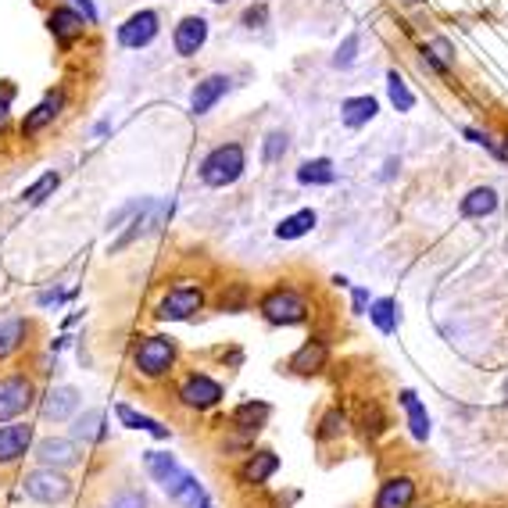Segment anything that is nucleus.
Segmentation results:
<instances>
[{
    "instance_id": "47",
    "label": "nucleus",
    "mask_w": 508,
    "mask_h": 508,
    "mask_svg": "<svg viewBox=\"0 0 508 508\" xmlns=\"http://www.w3.org/2000/svg\"><path fill=\"white\" fill-rule=\"evenodd\" d=\"M498 158H505L508 162V133H505V140H502V147H498Z\"/></svg>"
},
{
    "instance_id": "32",
    "label": "nucleus",
    "mask_w": 508,
    "mask_h": 508,
    "mask_svg": "<svg viewBox=\"0 0 508 508\" xmlns=\"http://www.w3.org/2000/svg\"><path fill=\"white\" fill-rule=\"evenodd\" d=\"M347 426H351L347 412H344L340 405H333V408H326V412H322V419H319V426H315V437L326 444V441L344 437V434H347Z\"/></svg>"
},
{
    "instance_id": "7",
    "label": "nucleus",
    "mask_w": 508,
    "mask_h": 508,
    "mask_svg": "<svg viewBox=\"0 0 508 508\" xmlns=\"http://www.w3.org/2000/svg\"><path fill=\"white\" fill-rule=\"evenodd\" d=\"M176 398H180V405H183L187 412H208V408H215V405L223 401V383L212 380L208 372H190V376L180 383Z\"/></svg>"
},
{
    "instance_id": "46",
    "label": "nucleus",
    "mask_w": 508,
    "mask_h": 508,
    "mask_svg": "<svg viewBox=\"0 0 508 508\" xmlns=\"http://www.w3.org/2000/svg\"><path fill=\"white\" fill-rule=\"evenodd\" d=\"M398 169H401V162H398V158H387V162H383V180H394Z\"/></svg>"
},
{
    "instance_id": "33",
    "label": "nucleus",
    "mask_w": 508,
    "mask_h": 508,
    "mask_svg": "<svg viewBox=\"0 0 508 508\" xmlns=\"http://www.w3.org/2000/svg\"><path fill=\"white\" fill-rule=\"evenodd\" d=\"M387 97H390V104H394L398 111H412V108H416V93L408 90V83H405V75H401L398 68L387 72Z\"/></svg>"
},
{
    "instance_id": "21",
    "label": "nucleus",
    "mask_w": 508,
    "mask_h": 508,
    "mask_svg": "<svg viewBox=\"0 0 508 508\" xmlns=\"http://www.w3.org/2000/svg\"><path fill=\"white\" fill-rule=\"evenodd\" d=\"M276 469H279L276 451H254V455H248V462L241 466V480H244V484H251V487H258V484L272 480V477H276Z\"/></svg>"
},
{
    "instance_id": "20",
    "label": "nucleus",
    "mask_w": 508,
    "mask_h": 508,
    "mask_svg": "<svg viewBox=\"0 0 508 508\" xmlns=\"http://www.w3.org/2000/svg\"><path fill=\"white\" fill-rule=\"evenodd\" d=\"M144 469L151 473V480H154L162 491L183 473V466H180L176 455H169V451H144Z\"/></svg>"
},
{
    "instance_id": "41",
    "label": "nucleus",
    "mask_w": 508,
    "mask_h": 508,
    "mask_svg": "<svg viewBox=\"0 0 508 508\" xmlns=\"http://www.w3.org/2000/svg\"><path fill=\"white\" fill-rule=\"evenodd\" d=\"M144 205H147V197H136V201H129V205H122V208H118V212H115V215L108 219V230H118V226H122V223H126L129 215H136V212H140Z\"/></svg>"
},
{
    "instance_id": "9",
    "label": "nucleus",
    "mask_w": 508,
    "mask_h": 508,
    "mask_svg": "<svg viewBox=\"0 0 508 508\" xmlns=\"http://www.w3.org/2000/svg\"><path fill=\"white\" fill-rule=\"evenodd\" d=\"M86 25H90V22H86L75 7H68V4H57V7L47 14V29H50V36H54V43H57L61 50H72V43L83 39Z\"/></svg>"
},
{
    "instance_id": "15",
    "label": "nucleus",
    "mask_w": 508,
    "mask_h": 508,
    "mask_svg": "<svg viewBox=\"0 0 508 508\" xmlns=\"http://www.w3.org/2000/svg\"><path fill=\"white\" fill-rule=\"evenodd\" d=\"M208 39V22L201 14H187L176 29H172V47L180 57H194Z\"/></svg>"
},
{
    "instance_id": "39",
    "label": "nucleus",
    "mask_w": 508,
    "mask_h": 508,
    "mask_svg": "<svg viewBox=\"0 0 508 508\" xmlns=\"http://www.w3.org/2000/svg\"><path fill=\"white\" fill-rule=\"evenodd\" d=\"M108 508H151V502H147V495H144V491H136V487H126V491L111 495Z\"/></svg>"
},
{
    "instance_id": "49",
    "label": "nucleus",
    "mask_w": 508,
    "mask_h": 508,
    "mask_svg": "<svg viewBox=\"0 0 508 508\" xmlns=\"http://www.w3.org/2000/svg\"><path fill=\"white\" fill-rule=\"evenodd\" d=\"M212 4H226V0H212Z\"/></svg>"
},
{
    "instance_id": "23",
    "label": "nucleus",
    "mask_w": 508,
    "mask_h": 508,
    "mask_svg": "<svg viewBox=\"0 0 508 508\" xmlns=\"http://www.w3.org/2000/svg\"><path fill=\"white\" fill-rule=\"evenodd\" d=\"M272 416V408L265 401H244L237 412H233V426L241 437H258V430L265 426V419Z\"/></svg>"
},
{
    "instance_id": "10",
    "label": "nucleus",
    "mask_w": 508,
    "mask_h": 508,
    "mask_svg": "<svg viewBox=\"0 0 508 508\" xmlns=\"http://www.w3.org/2000/svg\"><path fill=\"white\" fill-rule=\"evenodd\" d=\"M416 498H419L416 477L394 473V477H387V480L380 484V491H376V498H372V508H412Z\"/></svg>"
},
{
    "instance_id": "37",
    "label": "nucleus",
    "mask_w": 508,
    "mask_h": 508,
    "mask_svg": "<svg viewBox=\"0 0 508 508\" xmlns=\"http://www.w3.org/2000/svg\"><path fill=\"white\" fill-rule=\"evenodd\" d=\"M358 47H362L358 32L344 36V43H340V47H337V54H333V68H351V65L358 61Z\"/></svg>"
},
{
    "instance_id": "14",
    "label": "nucleus",
    "mask_w": 508,
    "mask_h": 508,
    "mask_svg": "<svg viewBox=\"0 0 508 508\" xmlns=\"http://www.w3.org/2000/svg\"><path fill=\"white\" fill-rule=\"evenodd\" d=\"M36 459H39V466L68 469L79 462V444H75V437H43L36 444Z\"/></svg>"
},
{
    "instance_id": "45",
    "label": "nucleus",
    "mask_w": 508,
    "mask_h": 508,
    "mask_svg": "<svg viewBox=\"0 0 508 508\" xmlns=\"http://www.w3.org/2000/svg\"><path fill=\"white\" fill-rule=\"evenodd\" d=\"M369 304H372V301H369V290H362V286H358V290H355V315H365V311H369Z\"/></svg>"
},
{
    "instance_id": "26",
    "label": "nucleus",
    "mask_w": 508,
    "mask_h": 508,
    "mask_svg": "<svg viewBox=\"0 0 508 508\" xmlns=\"http://www.w3.org/2000/svg\"><path fill=\"white\" fill-rule=\"evenodd\" d=\"M72 437L83 441V444H101V441L108 437L104 408H90V412H83V416L75 419V426H72Z\"/></svg>"
},
{
    "instance_id": "24",
    "label": "nucleus",
    "mask_w": 508,
    "mask_h": 508,
    "mask_svg": "<svg viewBox=\"0 0 508 508\" xmlns=\"http://www.w3.org/2000/svg\"><path fill=\"white\" fill-rule=\"evenodd\" d=\"M498 212V190L495 187H473L462 197V215L466 219H487Z\"/></svg>"
},
{
    "instance_id": "18",
    "label": "nucleus",
    "mask_w": 508,
    "mask_h": 508,
    "mask_svg": "<svg viewBox=\"0 0 508 508\" xmlns=\"http://www.w3.org/2000/svg\"><path fill=\"white\" fill-rule=\"evenodd\" d=\"M376 115H380V101L369 97V93L340 101V122H344L347 129H362V126H369Z\"/></svg>"
},
{
    "instance_id": "5",
    "label": "nucleus",
    "mask_w": 508,
    "mask_h": 508,
    "mask_svg": "<svg viewBox=\"0 0 508 508\" xmlns=\"http://www.w3.org/2000/svg\"><path fill=\"white\" fill-rule=\"evenodd\" d=\"M22 491L39 502V505H61L68 495H72V480L65 477V469H50V466H39L32 469L25 480H22Z\"/></svg>"
},
{
    "instance_id": "12",
    "label": "nucleus",
    "mask_w": 508,
    "mask_h": 508,
    "mask_svg": "<svg viewBox=\"0 0 508 508\" xmlns=\"http://www.w3.org/2000/svg\"><path fill=\"white\" fill-rule=\"evenodd\" d=\"M61 111H65V90L57 86V90H50L32 111H25V118H22V136H36V133H43L47 126L57 122Z\"/></svg>"
},
{
    "instance_id": "42",
    "label": "nucleus",
    "mask_w": 508,
    "mask_h": 508,
    "mask_svg": "<svg viewBox=\"0 0 508 508\" xmlns=\"http://www.w3.org/2000/svg\"><path fill=\"white\" fill-rule=\"evenodd\" d=\"M68 7H75L90 25H97V7H93V0H65Z\"/></svg>"
},
{
    "instance_id": "43",
    "label": "nucleus",
    "mask_w": 508,
    "mask_h": 508,
    "mask_svg": "<svg viewBox=\"0 0 508 508\" xmlns=\"http://www.w3.org/2000/svg\"><path fill=\"white\" fill-rule=\"evenodd\" d=\"M11 97H14V86H7V90L0 93V133H4V126L11 122Z\"/></svg>"
},
{
    "instance_id": "50",
    "label": "nucleus",
    "mask_w": 508,
    "mask_h": 508,
    "mask_svg": "<svg viewBox=\"0 0 508 508\" xmlns=\"http://www.w3.org/2000/svg\"><path fill=\"white\" fill-rule=\"evenodd\" d=\"M408 4H419V0H408Z\"/></svg>"
},
{
    "instance_id": "27",
    "label": "nucleus",
    "mask_w": 508,
    "mask_h": 508,
    "mask_svg": "<svg viewBox=\"0 0 508 508\" xmlns=\"http://www.w3.org/2000/svg\"><path fill=\"white\" fill-rule=\"evenodd\" d=\"M297 183H301V187H329V183H337V169H333L329 158L301 162V169H297Z\"/></svg>"
},
{
    "instance_id": "34",
    "label": "nucleus",
    "mask_w": 508,
    "mask_h": 508,
    "mask_svg": "<svg viewBox=\"0 0 508 508\" xmlns=\"http://www.w3.org/2000/svg\"><path fill=\"white\" fill-rule=\"evenodd\" d=\"M57 187H61V172H43V176H39L32 187H25L22 201L36 208V205H43L47 197H54V190H57Z\"/></svg>"
},
{
    "instance_id": "8",
    "label": "nucleus",
    "mask_w": 508,
    "mask_h": 508,
    "mask_svg": "<svg viewBox=\"0 0 508 508\" xmlns=\"http://www.w3.org/2000/svg\"><path fill=\"white\" fill-rule=\"evenodd\" d=\"M162 32V18H158V11H151V7H144V11H133L122 25H118V47H126V50H144V47H151L154 43V36Z\"/></svg>"
},
{
    "instance_id": "2",
    "label": "nucleus",
    "mask_w": 508,
    "mask_h": 508,
    "mask_svg": "<svg viewBox=\"0 0 508 508\" xmlns=\"http://www.w3.org/2000/svg\"><path fill=\"white\" fill-rule=\"evenodd\" d=\"M244 169H248L244 147H241V144H219L215 151L205 154V162H201L197 172H201V183H205V187L223 190V187H233V183L244 176Z\"/></svg>"
},
{
    "instance_id": "4",
    "label": "nucleus",
    "mask_w": 508,
    "mask_h": 508,
    "mask_svg": "<svg viewBox=\"0 0 508 508\" xmlns=\"http://www.w3.org/2000/svg\"><path fill=\"white\" fill-rule=\"evenodd\" d=\"M201 308H205V290L194 283H180L162 293V301L154 304V319L158 322H183V319H194Z\"/></svg>"
},
{
    "instance_id": "36",
    "label": "nucleus",
    "mask_w": 508,
    "mask_h": 508,
    "mask_svg": "<svg viewBox=\"0 0 508 508\" xmlns=\"http://www.w3.org/2000/svg\"><path fill=\"white\" fill-rule=\"evenodd\" d=\"M358 426H362V434H365L369 441L380 437V434L387 430V416H383L380 401H365V405H362V419H358Z\"/></svg>"
},
{
    "instance_id": "28",
    "label": "nucleus",
    "mask_w": 508,
    "mask_h": 508,
    "mask_svg": "<svg viewBox=\"0 0 508 508\" xmlns=\"http://www.w3.org/2000/svg\"><path fill=\"white\" fill-rule=\"evenodd\" d=\"M369 319H372V326L380 329V333H398V326H401V308H398V301L394 297H380V301H372L369 304V311H365Z\"/></svg>"
},
{
    "instance_id": "1",
    "label": "nucleus",
    "mask_w": 508,
    "mask_h": 508,
    "mask_svg": "<svg viewBox=\"0 0 508 508\" xmlns=\"http://www.w3.org/2000/svg\"><path fill=\"white\" fill-rule=\"evenodd\" d=\"M258 311L265 315V322L272 326H301L308 319V297L290 286V283H279V286H268L258 301Z\"/></svg>"
},
{
    "instance_id": "25",
    "label": "nucleus",
    "mask_w": 508,
    "mask_h": 508,
    "mask_svg": "<svg viewBox=\"0 0 508 508\" xmlns=\"http://www.w3.org/2000/svg\"><path fill=\"white\" fill-rule=\"evenodd\" d=\"M115 416H118V423H122L126 430H144V434H151L154 441H169V426H162L158 419H151V416H144V412H136V408H129V405H118Z\"/></svg>"
},
{
    "instance_id": "16",
    "label": "nucleus",
    "mask_w": 508,
    "mask_h": 508,
    "mask_svg": "<svg viewBox=\"0 0 508 508\" xmlns=\"http://www.w3.org/2000/svg\"><path fill=\"white\" fill-rule=\"evenodd\" d=\"M230 93V75H205L197 86H194V93H190V111L201 118V115H208L223 97Z\"/></svg>"
},
{
    "instance_id": "40",
    "label": "nucleus",
    "mask_w": 508,
    "mask_h": 508,
    "mask_svg": "<svg viewBox=\"0 0 508 508\" xmlns=\"http://www.w3.org/2000/svg\"><path fill=\"white\" fill-rule=\"evenodd\" d=\"M241 22H244L248 29H265V25H268V4H251V7L241 14Z\"/></svg>"
},
{
    "instance_id": "19",
    "label": "nucleus",
    "mask_w": 508,
    "mask_h": 508,
    "mask_svg": "<svg viewBox=\"0 0 508 508\" xmlns=\"http://www.w3.org/2000/svg\"><path fill=\"white\" fill-rule=\"evenodd\" d=\"M398 401H401V408H405L408 434H412L419 444H426V441H430V416H426V405L419 401V394H416V390H401V394H398Z\"/></svg>"
},
{
    "instance_id": "13",
    "label": "nucleus",
    "mask_w": 508,
    "mask_h": 508,
    "mask_svg": "<svg viewBox=\"0 0 508 508\" xmlns=\"http://www.w3.org/2000/svg\"><path fill=\"white\" fill-rule=\"evenodd\" d=\"M326 362H329V344L322 340V337H311V340H304L293 355H290V372L293 376H315V372H322L326 369Z\"/></svg>"
},
{
    "instance_id": "17",
    "label": "nucleus",
    "mask_w": 508,
    "mask_h": 508,
    "mask_svg": "<svg viewBox=\"0 0 508 508\" xmlns=\"http://www.w3.org/2000/svg\"><path fill=\"white\" fill-rule=\"evenodd\" d=\"M79 390L75 387H54L47 398H43V419L47 423H65V419H72L75 416V408H79Z\"/></svg>"
},
{
    "instance_id": "29",
    "label": "nucleus",
    "mask_w": 508,
    "mask_h": 508,
    "mask_svg": "<svg viewBox=\"0 0 508 508\" xmlns=\"http://www.w3.org/2000/svg\"><path fill=\"white\" fill-rule=\"evenodd\" d=\"M315 223H319V215H315L311 208H301V212L286 215V219L276 226V237H279V241H301V237H308V233L315 230Z\"/></svg>"
},
{
    "instance_id": "38",
    "label": "nucleus",
    "mask_w": 508,
    "mask_h": 508,
    "mask_svg": "<svg viewBox=\"0 0 508 508\" xmlns=\"http://www.w3.org/2000/svg\"><path fill=\"white\" fill-rule=\"evenodd\" d=\"M219 308L223 311H244L248 308V286L244 283H230V290H223V297H219Z\"/></svg>"
},
{
    "instance_id": "3",
    "label": "nucleus",
    "mask_w": 508,
    "mask_h": 508,
    "mask_svg": "<svg viewBox=\"0 0 508 508\" xmlns=\"http://www.w3.org/2000/svg\"><path fill=\"white\" fill-rule=\"evenodd\" d=\"M176 358H180L176 340L165 337V333H151V337H144V340L136 344V351H133V369H136L144 380H165V376L172 372Z\"/></svg>"
},
{
    "instance_id": "44",
    "label": "nucleus",
    "mask_w": 508,
    "mask_h": 508,
    "mask_svg": "<svg viewBox=\"0 0 508 508\" xmlns=\"http://www.w3.org/2000/svg\"><path fill=\"white\" fill-rule=\"evenodd\" d=\"M65 297H68L65 290H43V293L36 297V304H39V308H47V304H61Z\"/></svg>"
},
{
    "instance_id": "35",
    "label": "nucleus",
    "mask_w": 508,
    "mask_h": 508,
    "mask_svg": "<svg viewBox=\"0 0 508 508\" xmlns=\"http://www.w3.org/2000/svg\"><path fill=\"white\" fill-rule=\"evenodd\" d=\"M286 151H290V136H286L283 129H272V133L261 140V162H265V165L283 162V158H286Z\"/></svg>"
},
{
    "instance_id": "48",
    "label": "nucleus",
    "mask_w": 508,
    "mask_h": 508,
    "mask_svg": "<svg viewBox=\"0 0 508 508\" xmlns=\"http://www.w3.org/2000/svg\"><path fill=\"white\" fill-rule=\"evenodd\" d=\"M197 508H215V505H212V502H208V498H205V502H201V505H197Z\"/></svg>"
},
{
    "instance_id": "22",
    "label": "nucleus",
    "mask_w": 508,
    "mask_h": 508,
    "mask_svg": "<svg viewBox=\"0 0 508 508\" xmlns=\"http://www.w3.org/2000/svg\"><path fill=\"white\" fill-rule=\"evenodd\" d=\"M165 495H169L176 505H190V508H197L205 498H208V495H205V487H201V480H197L194 473H187V469H183V473H180V477L165 487Z\"/></svg>"
},
{
    "instance_id": "31",
    "label": "nucleus",
    "mask_w": 508,
    "mask_h": 508,
    "mask_svg": "<svg viewBox=\"0 0 508 508\" xmlns=\"http://www.w3.org/2000/svg\"><path fill=\"white\" fill-rule=\"evenodd\" d=\"M29 337V319H4L0 322V362L11 358Z\"/></svg>"
},
{
    "instance_id": "6",
    "label": "nucleus",
    "mask_w": 508,
    "mask_h": 508,
    "mask_svg": "<svg viewBox=\"0 0 508 508\" xmlns=\"http://www.w3.org/2000/svg\"><path fill=\"white\" fill-rule=\"evenodd\" d=\"M36 401V383L25 372L0 376V423H14Z\"/></svg>"
},
{
    "instance_id": "11",
    "label": "nucleus",
    "mask_w": 508,
    "mask_h": 508,
    "mask_svg": "<svg viewBox=\"0 0 508 508\" xmlns=\"http://www.w3.org/2000/svg\"><path fill=\"white\" fill-rule=\"evenodd\" d=\"M32 437H36V426H29L22 419L0 423V466H14L18 459H25L32 448Z\"/></svg>"
},
{
    "instance_id": "30",
    "label": "nucleus",
    "mask_w": 508,
    "mask_h": 508,
    "mask_svg": "<svg viewBox=\"0 0 508 508\" xmlns=\"http://www.w3.org/2000/svg\"><path fill=\"white\" fill-rule=\"evenodd\" d=\"M423 61H426L437 75H448V72L455 68V47H451L444 36H437V39H430V43L423 47Z\"/></svg>"
}]
</instances>
